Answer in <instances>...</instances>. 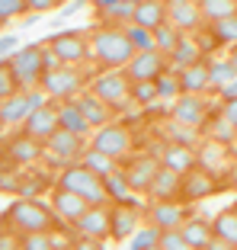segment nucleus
<instances>
[{
	"label": "nucleus",
	"mask_w": 237,
	"mask_h": 250,
	"mask_svg": "<svg viewBox=\"0 0 237 250\" xmlns=\"http://www.w3.org/2000/svg\"><path fill=\"white\" fill-rule=\"evenodd\" d=\"M179 83H183V93H196V96H202L205 90H212L208 61H196V64L183 67V71H179Z\"/></svg>",
	"instance_id": "26"
},
{
	"label": "nucleus",
	"mask_w": 237,
	"mask_h": 250,
	"mask_svg": "<svg viewBox=\"0 0 237 250\" xmlns=\"http://www.w3.org/2000/svg\"><path fill=\"white\" fill-rule=\"evenodd\" d=\"M228 61H231V64H234V71H237V45H234V48H231V55H228Z\"/></svg>",
	"instance_id": "59"
},
{
	"label": "nucleus",
	"mask_w": 237,
	"mask_h": 250,
	"mask_svg": "<svg viewBox=\"0 0 237 250\" xmlns=\"http://www.w3.org/2000/svg\"><path fill=\"white\" fill-rule=\"evenodd\" d=\"M22 250H55L52 234L42 231V234H22Z\"/></svg>",
	"instance_id": "48"
},
{
	"label": "nucleus",
	"mask_w": 237,
	"mask_h": 250,
	"mask_svg": "<svg viewBox=\"0 0 237 250\" xmlns=\"http://www.w3.org/2000/svg\"><path fill=\"white\" fill-rule=\"evenodd\" d=\"M148 199L151 202H179V199H183V173H177V170H170V167H160Z\"/></svg>",
	"instance_id": "23"
},
{
	"label": "nucleus",
	"mask_w": 237,
	"mask_h": 250,
	"mask_svg": "<svg viewBox=\"0 0 237 250\" xmlns=\"http://www.w3.org/2000/svg\"><path fill=\"white\" fill-rule=\"evenodd\" d=\"M20 52V39L10 36V32H3V39H0V64H7V61H13V55Z\"/></svg>",
	"instance_id": "50"
},
{
	"label": "nucleus",
	"mask_w": 237,
	"mask_h": 250,
	"mask_svg": "<svg viewBox=\"0 0 237 250\" xmlns=\"http://www.w3.org/2000/svg\"><path fill=\"white\" fill-rule=\"evenodd\" d=\"M202 55H205V52H202L199 39H196V36H183V42L177 45V52L170 55V67H173V71H183V67L196 64V61H205Z\"/></svg>",
	"instance_id": "30"
},
{
	"label": "nucleus",
	"mask_w": 237,
	"mask_h": 250,
	"mask_svg": "<svg viewBox=\"0 0 237 250\" xmlns=\"http://www.w3.org/2000/svg\"><path fill=\"white\" fill-rule=\"evenodd\" d=\"M61 128V119H58V103H48L45 109L29 112V119L22 122V132H29L32 138L39 141H48L55 132Z\"/></svg>",
	"instance_id": "20"
},
{
	"label": "nucleus",
	"mask_w": 237,
	"mask_h": 250,
	"mask_svg": "<svg viewBox=\"0 0 237 250\" xmlns=\"http://www.w3.org/2000/svg\"><path fill=\"white\" fill-rule=\"evenodd\" d=\"M103 183H106V192H109V202H135V192L128 186V177L122 167L109 177H103Z\"/></svg>",
	"instance_id": "32"
},
{
	"label": "nucleus",
	"mask_w": 237,
	"mask_h": 250,
	"mask_svg": "<svg viewBox=\"0 0 237 250\" xmlns=\"http://www.w3.org/2000/svg\"><path fill=\"white\" fill-rule=\"evenodd\" d=\"M16 93H22V87H20V81H16L13 67L0 64V100H10V96H16Z\"/></svg>",
	"instance_id": "46"
},
{
	"label": "nucleus",
	"mask_w": 237,
	"mask_h": 250,
	"mask_svg": "<svg viewBox=\"0 0 237 250\" xmlns=\"http://www.w3.org/2000/svg\"><path fill=\"white\" fill-rule=\"evenodd\" d=\"M212 228H215V237L228 241L231 247H237V208H224L212 218Z\"/></svg>",
	"instance_id": "34"
},
{
	"label": "nucleus",
	"mask_w": 237,
	"mask_h": 250,
	"mask_svg": "<svg viewBox=\"0 0 237 250\" xmlns=\"http://www.w3.org/2000/svg\"><path fill=\"white\" fill-rule=\"evenodd\" d=\"M221 112L231 119V125L237 128V96H234V100H224V103H221Z\"/></svg>",
	"instance_id": "55"
},
{
	"label": "nucleus",
	"mask_w": 237,
	"mask_h": 250,
	"mask_svg": "<svg viewBox=\"0 0 237 250\" xmlns=\"http://www.w3.org/2000/svg\"><path fill=\"white\" fill-rule=\"evenodd\" d=\"M132 100H135V106H154L157 100H160V93H157V81L135 83V90H132Z\"/></svg>",
	"instance_id": "44"
},
{
	"label": "nucleus",
	"mask_w": 237,
	"mask_h": 250,
	"mask_svg": "<svg viewBox=\"0 0 237 250\" xmlns=\"http://www.w3.org/2000/svg\"><path fill=\"white\" fill-rule=\"evenodd\" d=\"M151 250H163V247H151Z\"/></svg>",
	"instance_id": "60"
},
{
	"label": "nucleus",
	"mask_w": 237,
	"mask_h": 250,
	"mask_svg": "<svg viewBox=\"0 0 237 250\" xmlns=\"http://www.w3.org/2000/svg\"><path fill=\"white\" fill-rule=\"evenodd\" d=\"M90 90H93L99 100H106L112 109H122V106L135 103V100H132L135 81L128 77L125 67H106L103 74H97V77L90 81Z\"/></svg>",
	"instance_id": "4"
},
{
	"label": "nucleus",
	"mask_w": 237,
	"mask_h": 250,
	"mask_svg": "<svg viewBox=\"0 0 237 250\" xmlns=\"http://www.w3.org/2000/svg\"><path fill=\"white\" fill-rule=\"evenodd\" d=\"M26 13H29V0H0V20H3V26L13 20H22Z\"/></svg>",
	"instance_id": "45"
},
{
	"label": "nucleus",
	"mask_w": 237,
	"mask_h": 250,
	"mask_svg": "<svg viewBox=\"0 0 237 250\" xmlns=\"http://www.w3.org/2000/svg\"><path fill=\"white\" fill-rule=\"evenodd\" d=\"M208 116H212V109H208L205 96L183 93V96H177V100L170 103V119H177V122H183V125H193V128L208 125Z\"/></svg>",
	"instance_id": "13"
},
{
	"label": "nucleus",
	"mask_w": 237,
	"mask_h": 250,
	"mask_svg": "<svg viewBox=\"0 0 237 250\" xmlns=\"http://www.w3.org/2000/svg\"><path fill=\"white\" fill-rule=\"evenodd\" d=\"M208 71H212V90H218V93H221L228 83L237 81V71L228 58H212L208 61Z\"/></svg>",
	"instance_id": "37"
},
{
	"label": "nucleus",
	"mask_w": 237,
	"mask_h": 250,
	"mask_svg": "<svg viewBox=\"0 0 237 250\" xmlns=\"http://www.w3.org/2000/svg\"><path fill=\"white\" fill-rule=\"evenodd\" d=\"M29 100H26V93H16L10 96V100H0V125L3 128H13V125H20L29 119Z\"/></svg>",
	"instance_id": "29"
},
{
	"label": "nucleus",
	"mask_w": 237,
	"mask_h": 250,
	"mask_svg": "<svg viewBox=\"0 0 237 250\" xmlns=\"http://www.w3.org/2000/svg\"><path fill=\"white\" fill-rule=\"evenodd\" d=\"M87 147H90V138H80V135L67 132V128H58L52 138L45 141L42 161L48 164V167L64 170V167H71V164H80V157H83Z\"/></svg>",
	"instance_id": "5"
},
{
	"label": "nucleus",
	"mask_w": 237,
	"mask_h": 250,
	"mask_svg": "<svg viewBox=\"0 0 237 250\" xmlns=\"http://www.w3.org/2000/svg\"><path fill=\"white\" fill-rule=\"evenodd\" d=\"M199 7H202V16H205V26H212V22L228 20V16L237 13V0H199Z\"/></svg>",
	"instance_id": "36"
},
{
	"label": "nucleus",
	"mask_w": 237,
	"mask_h": 250,
	"mask_svg": "<svg viewBox=\"0 0 237 250\" xmlns=\"http://www.w3.org/2000/svg\"><path fill=\"white\" fill-rule=\"evenodd\" d=\"M125 32H128V39H132V45L138 48V52H151V48H157L154 32H151V29H144V26H138V22H128V26H125Z\"/></svg>",
	"instance_id": "43"
},
{
	"label": "nucleus",
	"mask_w": 237,
	"mask_h": 250,
	"mask_svg": "<svg viewBox=\"0 0 237 250\" xmlns=\"http://www.w3.org/2000/svg\"><path fill=\"white\" fill-rule=\"evenodd\" d=\"M141 228V208L138 202H112V237L128 241Z\"/></svg>",
	"instance_id": "18"
},
{
	"label": "nucleus",
	"mask_w": 237,
	"mask_h": 250,
	"mask_svg": "<svg viewBox=\"0 0 237 250\" xmlns=\"http://www.w3.org/2000/svg\"><path fill=\"white\" fill-rule=\"evenodd\" d=\"M48 45L55 48V55H58L64 64H83V61L93 55V48H90V36L87 32H77V29H67V32H55L52 39H48Z\"/></svg>",
	"instance_id": "10"
},
{
	"label": "nucleus",
	"mask_w": 237,
	"mask_h": 250,
	"mask_svg": "<svg viewBox=\"0 0 237 250\" xmlns=\"http://www.w3.org/2000/svg\"><path fill=\"white\" fill-rule=\"evenodd\" d=\"M167 20H170V16H167V0H138V10H135L132 22H138V26L154 32L157 26H163Z\"/></svg>",
	"instance_id": "28"
},
{
	"label": "nucleus",
	"mask_w": 237,
	"mask_h": 250,
	"mask_svg": "<svg viewBox=\"0 0 237 250\" xmlns=\"http://www.w3.org/2000/svg\"><path fill=\"white\" fill-rule=\"evenodd\" d=\"M208 32L215 36L218 48H224V45H237V13L228 16V20H218L208 26Z\"/></svg>",
	"instance_id": "40"
},
{
	"label": "nucleus",
	"mask_w": 237,
	"mask_h": 250,
	"mask_svg": "<svg viewBox=\"0 0 237 250\" xmlns=\"http://www.w3.org/2000/svg\"><path fill=\"white\" fill-rule=\"evenodd\" d=\"M205 250H237V247H231V244H228V241H221V237H215V241L208 244V247H205Z\"/></svg>",
	"instance_id": "57"
},
{
	"label": "nucleus",
	"mask_w": 237,
	"mask_h": 250,
	"mask_svg": "<svg viewBox=\"0 0 237 250\" xmlns=\"http://www.w3.org/2000/svg\"><path fill=\"white\" fill-rule=\"evenodd\" d=\"M55 186H64V189L83 196L90 206H112L103 177H99V173H93L90 167H83V164H71V167L58 170V183H55Z\"/></svg>",
	"instance_id": "3"
},
{
	"label": "nucleus",
	"mask_w": 237,
	"mask_h": 250,
	"mask_svg": "<svg viewBox=\"0 0 237 250\" xmlns=\"http://www.w3.org/2000/svg\"><path fill=\"white\" fill-rule=\"evenodd\" d=\"M48 234H52L55 250H71V247H74V241H77V237H71L64 228H55V231H48Z\"/></svg>",
	"instance_id": "52"
},
{
	"label": "nucleus",
	"mask_w": 237,
	"mask_h": 250,
	"mask_svg": "<svg viewBox=\"0 0 237 250\" xmlns=\"http://www.w3.org/2000/svg\"><path fill=\"white\" fill-rule=\"evenodd\" d=\"M234 96H237V81H234V83H228V87L221 90V100H234Z\"/></svg>",
	"instance_id": "58"
},
{
	"label": "nucleus",
	"mask_w": 237,
	"mask_h": 250,
	"mask_svg": "<svg viewBox=\"0 0 237 250\" xmlns=\"http://www.w3.org/2000/svg\"><path fill=\"white\" fill-rule=\"evenodd\" d=\"M80 164H83V167H90L93 173H99V177H109V173H116V170H118L116 157L103 154V151H97V147H87L83 157H80Z\"/></svg>",
	"instance_id": "35"
},
{
	"label": "nucleus",
	"mask_w": 237,
	"mask_h": 250,
	"mask_svg": "<svg viewBox=\"0 0 237 250\" xmlns=\"http://www.w3.org/2000/svg\"><path fill=\"white\" fill-rule=\"evenodd\" d=\"M58 119H61V128L80 135V138H93V125L87 122V116L80 112L77 100H67V103H58Z\"/></svg>",
	"instance_id": "25"
},
{
	"label": "nucleus",
	"mask_w": 237,
	"mask_h": 250,
	"mask_svg": "<svg viewBox=\"0 0 237 250\" xmlns=\"http://www.w3.org/2000/svg\"><path fill=\"white\" fill-rule=\"evenodd\" d=\"M228 145H218V141L205 138L199 147H196V157H199V167H205L208 173H224L228 170Z\"/></svg>",
	"instance_id": "27"
},
{
	"label": "nucleus",
	"mask_w": 237,
	"mask_h": 250,
	"mask_svg": "<svg viewBox=\"0 0 237 250\" xmlns=\"http://www.w3.org/2000/svg\"><path fill=\"white\" fill-rule=\"evenodd\" d=\"M128 77L135 83H144V81H157L160 74L170 71V58L160 52V48H151V52H138L132 61H128Z\"/></svg>",
	"instance_id": "12"
},
{
	"label": "nucleus",
	"mask_w": 237,
	"mask_h": 250,
	"mask_svg": "<svg viewBox=\"0 0 237 250\" xmlns=\"http://www.w3.org/2000/svg\"><path fill=\"white\" fill-rule=\"evenodd\" d=\"M208 138L218 141V145H234L237 141V128L231 125V119L224 112H218L212 122H208Z\"/></svg>",
	"instance_id": "39"
},
{
	"label": "nucleus",
	"mask_w": 237,
	"mask_h": 250,
	"mask_svg": "<svg viewBox=\"0 0 237 250\" xmlns=\"http://www.w3.org/2000/svg\"><path fill=\"white\" fill-rule=\"evenodd\" d=\"M61 0H29V13H48V10H58Z\"/></svg>",
	"instance_id": "53"
},
{
	"label": "nucleus",
	"mask_w": 237,
	"mask_h": 250,
	"mask_svg": "<svg viewBox=\"0 0 237 250\" xmlns=\"http://www.w3.org/2000/svg\"><path fill=\"white\" fill-rule=\"evenodd\" d=\"M39 87L52 96V103H67V100H77V96L83 93L87 77H83V71H77L74 64H61L58 71L45 74Z\"/></svg>",
	"instance_id": "7"
},
{
	"label": "nucleus",
	"mask_w": 237,
	"mask_h": 250,
	"mask_svg": "<svg viewBox=\"0 0 237 250\" xmlns=\"http://www.w3.org/2000/svg\"><path fill=\"white\" fill-rule=\"evenodd\" d=\"M20 186H22V180H20V173H16V167L10 170V161H3V177H0V189H3V192H16V196H20Z\"/></svg>",
	"instance_id": "49"
},
{
	"label": "nucleus",
	"mask_w": 237,
	"mask_h": 250,
	"mask_svg": "<svg viewBox=\"0 0 237 250\" xmlns=\"http://www.w3.org/2000/svg\"><path fill=\"white\" fill-rule=\"evenodd\" d=\"M160 237H163V231L157 228V225L138 228V234L132 237V247H128V250H151V247H160Z\"/></svg>",
	"instance_id": "42"
},
{
	"label": "nucleus",
	"mask_w": 237,
	"mask_h": 250,
	"mask_svg": "<svg viewBox=\"0 0 237 250\" xmlns=\"http://www.w3.org/2000/svg\"><path fill=\"white\" fill-rule=\"evenodd\" d=\"M0 250H22V234H16L13 228L0 231Z\"/></svg>",
	"instance_id": "51"
},
{
	"label": "nucleus",
	"mask_w": 237,
	"mask_h": 250,
	"mask_svg": "<svg viewBox=\"0 0 237 250\" xmlns=\"http://www.w3.org/2000/svg\"><path fill=\"white\" fill-rule=\"evenodd\" d=\"M77 237H93V241H109L112 237V206H90V212L74 225Z\"/></svg>",
	"instance_id": "16"
},
{
	"label": "nucleus",
	"mask_w": 237,
	"mask_h": 250,
	"mask_svg": "<svg viewBox=\"0 0 237 250\" xmlns=\"http://www.w3.org/2000/svg\"><path fill=\"white\" fill-rule=\"evenodd\" d=\"M157 157H160L163 167L177 170V173H189V170L199 167V157H196V147H186V145H173V141H163L157 147Z\"/></svg>",
	"instance_id": "21"
},
{
	"label": "nucleus",
	"mask_w": 237,
	"mask_h": 250,
	"mask_svg": "<svg viewBox=\"0 0 237 250\" xmlns=\"http://www.w3.org/2000/svg\"><path fill=\"white\" fill-rule=\"evenodd\" d=\"M167 16L186 36H196L199 29H205V16H202L199 0H167Z\"/></svg>",
	"instance_id": "14"
},
{
	"label": "nucleus",
	"mask_w": 237,
	"mask_h": 250,
	"mask_svg": "<svg viewBox=\"0 0 237 250\" xmlns=\"http://www.w3.org/2000/svg\"><path fill=\"white\" fill-rule=\"evenodd\" d=\"M160 157L157 154H138V157H128V164L122 170H125L128 177V186H132L135 196H148L151 186H154L157 173H160Z\"/></svg>",
	"instance_id": "11"
},
{
	"label": "nucleus",
	"mask_w": 237,
	"mask_h": 250,
	"mask_svg": "<svg viewBox=\"0 0 237 250\" xmlns=\"http://www.w3.org/2000/svg\"><path fill=\"white\" fill-rule=\"evenodd\" d=\"M52 208H55L61 225H77L90 212V202L83 196H77V192L64 189V186H55L52 189Z\"/></svg>",
	"instance_id": "15"
},
{
	"label": "nucleus",
	"mask_w": 237,
	"mask_h": 250,
	"mask_svg": "<svg viewBox=\"0 0 237 250\" xmlns=\"http://www.w3.org/2000/svg\"><path fill=\"white\" fill-rule=\"evenodd\" d=\"M58 225L61 221L52 202H42V199L16 196L3 208V228H13L16 234H42V231H55Z\"/></svg>",
	"instance_id": "1"
},
{
	"label": "nucleus",
	"mask_w": 237,
	"mask_h": 250,
	"mask_svg": "<svg viewBox=\"0 0 237 250\" xmlns=\"http://www.w3.org/2000/svg\"><path fill=\"white\" fill-rule=\"evenodd\" d=\"M157 93H160V100H177V96H183V83H179V71H167L157 77Z\"/></svg>",
	"instance_id": "41"
},
{
	"label": "nucleus",
	"mask_w": 237,
	"mask_h": 250,
	"mask_svg": "<svg viewBox=\"0 0 237 250\" xmlns=\"http://www.w3.org/2000/svg\"><path fill=\"white\" fill-rule=\"evenodd\" d=\"M90 147H97V151L116 157V161H125V157L132 154V147H135V132L128 128L125 122H118V119H116V122H109V125H103V128L93 132Z\"/></svg>",
	"instance_id": "8"
},
{
	"label": "nucleus",
	"mask_w": 237,
	"mask_h": 250,
	"mask_svg": "<svg viewBox=\"0 0 237 250\" xmlns=\"http://www.w3.org/2000/svg\"><path fill=\"white\" fill-rule=\"evenodd\" d=\"M183 36H186V32H179L170 20L163 22V26H157V29H154V42H157V48H160V52L167 55V58H170V55L177 52V45L183 42Z\"/></svg>",
	"instance_id": "38"
},
{
	"label": "nucleus",
	"mask_w": 237,
	"mask_h": 250,
	"mask_svg": "<svg viewBox=\"0 0 237 250\" xmlns=\"http://www.w3.org/2000/svg\"><path fill=\"white\" fill-rule=\"evenodd\" d=\"M138 0H97V13L106 26H128L135 20Z\"/></svg>",
	"instance_id": "24"
},
{
	"label": "nucleus",
	"mask_w": 237,
	"mask_h": 250,
	"mask_svg": "<svg viewBox=\"0 0 237 250\" xmlns=\"http://www.w3.org/2000/svg\"><path fill=\"white\" fill-rule=\"evenodd\" d=\"M221 189V183L215 180V173H208L205 167H196L183 177V202H202V199L215 196Z\"/></svg>",
	"instance_id": "17"
},
{
	"label": "nucleus",
	"mask_w": 237,
	"mask_h": 250,
	"mask_svg": "<svg viewBox=\"0 0 237 250\" xmlns=\"http://www.w3.org/2000/svg\"><path fill=\"white\" fill-rule=\"evenodd\" d=\"M77 106H80V112L87 116V122L93 125V132L103 128V125H109V122H116V109H112L106 100H99L93 90H83V93L77 96Z\"/></svg>",
	"instance_id": "22"
},
{
	"label": "nucleus",
	"mask_w": 237,
	"mask_h": 250,
	"mask_svg": "<svg viewBox=\"0 0 237 250\" xmlns=\"http://www.w3.org/2000/svg\"><path fill=\"white\" fill-rule=\"evenodd\" d=\"M163 138L173 141V145L199 147V145H196V141H199V128H193V125H183V122H177V119H170V122H163Z\"/></svg>",
	"instance_id": "33"
},
{
	"label": "nucleus",
	"mask_w": 237,
	"mask_h": 250,
	"mask_svg": "<svg viewBox=\"0 0 237 250\" xmlns=\"http://www.w3.org/2000/svg\"><path fill=\"white\" fill-rule=\"evenodd\" d=\"M186 218H189L186 202H151L148 206V225H157L160 231L183 228Z\"/></svg>",
	"instance_id": "19"
},
{
	"label": "nucleus",
	"mask_w": 237,
	"mask_h": 250,
	"mask_svg": "<svg viewBox=\"0 0 237 250\" xmlns=\"http://www.w3.org/2000/svg\"><path fill=\"white\" fill-rule=\"evenodd\" d=\"M179 231H183V237L193 244L196 250H205L208 244L215 241V228H212V221H205V218H186V225Z\"/></svg>",
	"instance_id": "31"
},
{
	"label": "nucleus",
	"mask_w": 237,
	"mask_h": 250,
	"mask_svg": "<svg viewBox=\"0 0 237 250\" xmlns=\"http://www.w3.org/2000/svg\"><path fill=\"white\" fill-rule=\"evenodd\" d=\"M83 7H87V0H71V3H67V7H61V20H67V16L80 13Z\"/></svg>",
	"instance_id": "56"
},
{
	"label": "nucleus",
	"mask_w": 237,
	"mask_h": 250,
	"mask_svg": "<svg viewBox=\"0 0 237 250\" xmlns=\"http://www.w3.org/2000/svg\"><path fill=\"white\" fill-rule=\"evenodd\" d=\"M103 244H106V241H93V237H77L71 250H106Z\"/></svg>",
	"instance_id": "54"
},
{
	"label": "nucleus",
	"mask_w": 237,
	"mask_h": 250,
	"mask_svg": "<svg viewBox=\"0 0 237 250\" xmlns=\"http://www.w3.org/2000/svg\"><path fill=\"white\" fill-rule=\"evenodd\" d=\"M160 247L163 250H196L193 244L183 237V231L179 228H170V231H163V237H160Z\"/></svg>",
	"instance_id": "47"
},
{
	"label": "nucleus",
	"mask_w": 237,
	"mask_h": 250,
	"mask_svg": "<svg viewBox=\"0 0 237 250\" xmlns=\"http://www.w3.org/2000/svg\"><path fill=\"white\" fill-rule=\"evenodd\" d=\"M45 154V141L32 138L29 132H13L3 138V161H10L13 167H32V164H39Z\"/></svg>",
	"instance_id": "9"
},
{
	"label": "nucleus",
	"mask_w": 237,
	"mask_h": 250,
	"mask_svg": "<svg viewBox=\"0 0 237 250\" xmlns=\"http://www.w3.org/2000/svg\"><path fill=\"white\" fill-rule=\"evenodd\" d=\"M90 48L103 67H128V61L138 55L125 26H97L90 32Z\"/></svg>",
	"instance_id": "2"
},
{
	"label": "nucleus",
	"mask_w": 237,
	"mask_h": 250,
	"mask_svg": "<svg viewBox=\"0 0 237 250\" xmlns=\"http://www.w3.org/2000/svg\"><path fill=\"white\" fill-rule=\"evenodd\" d=\"M13 67L16 81H20L22 93H29L42 83L45 77V42H32V45H22L20 52L13 55V61H7Z\"/></svg>",
	"instance_id": "6"
}]
</instances>
